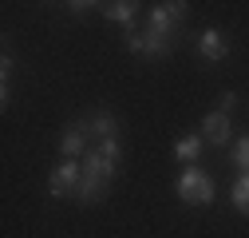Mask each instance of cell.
I'll return each mask as SVG.
<instances>
[{
	"instance_id": "cell-1",
	"label": "cell",
	"mask_w": 249,
	"mask_h": 238,
	"mask_svg": "<svg viewBox=\"0 0 249 238\" xmlns=\"http://www.w3.org/2000/svg\"><path fill=\"white\" fill-rule=\"evenodd\" d=\"M119 171V139H103L95 151H87L83 159V178H79V198L83 202H99L111 187V178Z\"/></svg>"
},
{
	"instance_id": "cell-2",
	"label": "cell",
	"mask_w": 249,
	"mask_h": 238,
	"mask_svg": "<svg viewBox=\"0 0 249 238\" xmlns=\"http://www.w3.org/2000/svg\"><path fill=\"white\" fill-rule=\"evenodd\" d=\"M174 191H178L182 202H190V206H206V202H213V178H210L202 167H186V171L178 175Z\"/></svg>"
},
{
	"instance_id": "cell-3",
	"label": "cell",
	"mask_w": 249,
	"mask_h": 238,
	"mask_svg": "<svg viewBox=\"0 0 249 238\" xmlns=\"http://www.w3.org/2000/svg\"><path fill=\"white\" fill-rule=\"evenodd\" d=\"M186 12H190V4H178V0H170V4H154V8H150V28H146V32L170 40L174 28L186 20Z\"/></svg>"
},
{
	"instance_id": "cell-4",
	"label": "cell",
	"mask_w": 249,
	"mask_h": 238,
	"mask_svg": "<svg viewBox=\"0 0 249 238\" xmlns=\"http://www.w3.org/2000/svg\"><path fill=\"white\" fill-rule=\"evenodd\" d=\"M79 163L75 159H64L55 167V175H52V183H48V191H52V198H64V195H71V191H79Z\"/></svg>"
},
{
	"instance_id": "cell-5",
	"label": "cell",
	"mask_w": 249,
	"mask_h": 238,
	"mask_svg": "<svg viewBox=\"0 0 249 238\" xmlns=\"http://www.w3.org/2000/svg\"><path fill=\"white\" fill-rule=\"evenodd\" d=\"M202 139L210 143H230V115L226 111H210L202 119Z\"/></svg>"
},
{
	"instance_id": "cell-6",
	"label": "cell",
	"mask_w": 249,
	"mask_h": 238,
	"mask_svg": "<svg viewBox=\"0 0 249 238\" xmlns=\"http://www.w3.org/2000/svg\"><path fill=\"white\" fill-rule=\"evenodd\" d=\"M198 52H202L206 60H226L230 44H226V36L217 32V28H210V32H202V36H198Z\"/></svg>"
},
{
	"instance_id": "cell-7",
	"label": "cell",
	"mask_w": 249,
	"mask_h": 238,
	"mask_svg": "<svg viewBox=\"0 0 249 238\" xmlns=\"http://www.w3.org/2000/svg\"><path fill=\"white\" fill-rule=\"evenodd\" d=\"M87 135H99V143H103V139H119L115 115H111V111H95V115H91V123H87Z\"/></svg>"
},
{
	"instance_id": "cell-8",
	"label": "cell",
	"mask_w": 249,
	"mask_h": 238,
	"mask_svg": "<svg viewBox=\"0 0 249 238\" xmlns=\"http://www.w3.org/2000/svg\"><path fill=\"white\" fill-rule=\"evenodd\" d=\"M83 135H87V127H79V123L64 131V143H59V147H64V159H79L87 151V139Z\"/></svg>"
},
{
	"instance_id": "cell-9",
	"label": "cell",
	"mask_w": 249,
	"mask_h": 238,
	"mask_svg": "<svg viewBox=\"0 0 249 238\" xmlns=\"http://www.w3.org/2000/svg\"><path fill=\"white\" fill-rule=\"evenodd\" d=\"M135 0H115V4H103V16L107 20H115V24H131L135 20Z\"/></svg>"
},
{
	"instance_id": "cell-10",
	"label": "cell",
	"mask_w": 249,
	"mask_h": 238,
	"mask_svg": "<svg viewBox=\"0 0 249 238\" xmlns=\"http://www.w3.org/2000/svg\"><path fill=\"white\" fill-rule=\"evenodd\" d=\"M174 155H178L182 163H194V159L202 155V135H182V139L174 143Z\"/></svg>"
},
{
	"instance_id": "cell-11",
	"label": "cell",
	"mask_w": 249,
	"mask_h": 238,
	"mask_svg": "<svg viewBox=\"0 0 249 238\" xmlns=\"http://www.w3.org/2000/svg\"><path fill=\"white\" fill-rule=\"evenodd\" d=\"M233 206H237V211L245 215L249 211V171L237 178V183H233Z\"/></svg>"
},
{
	"instance_id": "cell-12",
	"label": "cell",
	"mask_w": 249,
	"mask_h": 238,
	"mask_svg": "<svg viewBox=\"0 0 249 238\" xmlns=\"http://www.w3.org/2000/svg\"><path fill=\"white\" fill-rule=\"evenodd\" d=\"M233 163H237L241 171H249V135L237 139V147H233Z\"/></svg>"
},
{
	"instance_id": "cell-13",
	"label": "cell",
	"mask_w": 249,
	"mask_h": 238,
	"mask_svg": "<svg viewBox=\"0 0 249 238\" xmlns=\"http://www.w3.org/2000/svg\"><path fill=\"white\" fill-rule=\"evenodd\" d=\"M127 48H131L135 56H142V52H146V40H142V36H127Z\"/></svg>"
},
{
	"instance_id": "cell-14",
	"label": "cell",
	"mask_w": 249,
	"mask_h": 238,
	"mask_svg": "<svg viewBox=\"0 0 249 238\" xmlns=\"http://www.w3.org/2000/svg\"><path fill=\"white\" fill-rule=\"evenodd\" d=\"M233 107H237V96H233V92H226V96H222V111H226V115H230V111H233Z\"/></svg>"
},
{
	"instance_id": "cell-15",
	"label": "cell",
	"mask_w": 249,
	"mask_h": 238,
	"mask_svg": "<svg viewBox=\"0 0 249 238\" xmlns=\"http://www.w3.org/2000/svg\"><path fill=\"white\" fill-rule=\"evenodd\" d=\"M245 215H249V211H245Z\"/></svg>"
}]
</instances>
